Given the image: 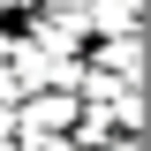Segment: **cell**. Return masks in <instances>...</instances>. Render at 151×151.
<instances>
[{
    "mask_svg": "<svg viewBox=\"0 0 151 151\" xmlns=\"http://www.w3.org/2000/svg\"><path fill=\"white\" fill-rule=\"evenodd\" d=\"M83 68L121 76V83H144V30H121V38H98V45H83Z\"/></svg>",
    "mask_w": 151,
    "mask_h": 151,
    "instance_id": "1",
    "label": "cell"
},
{
    "mask_svg": "<svg viewBox=\"0 0 151 151\" xmlns=\"http://www.w3.org/2000/svg\"><path fill=\"white\" fill-rule=\"evenodd\" d=\"M15 60V23H0V68Z\"/></svg>",
    "mask_w": 151,
    "mask_h": 151,
    "instance_id": "2",
    "label": "cell"
},
{
    "mask_svg": "<svg viewBox=\"0 0 151 151\" xmlns=\"http://www.w3.org/2000/svg\"><path fill=\"white\" fill-rule=\"evenodd\" d=\"M38 8H53V15H76V8H83V0H38Z\"/></svg>",
    "mask_w": 151,
    "mask_h": 151,
    "instance_id": "3",
    "label": "cell"
}]
</instances>
